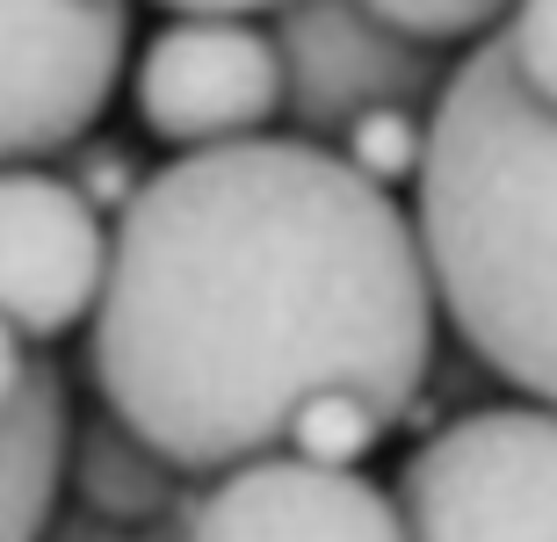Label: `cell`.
<instances>
[{
    "label": "cell",
    "mask_w": 557,
    "mask_h": 542,
    "mask_svg": "<svg viewBox=\"0 0 557 542\" xmlns=\"http://www.w3.org/2000/svg\"><path fill=\"white\" fill-rule=\"evenodd\" d=\"M413 210L319 138L188 146L116 210L87 369L116 419L210 478L283 449L311 391L406 419L434 369Z\"/></svg>",
    "instance_id": "6da1fadb"
},
{
    "label": "cell",
    "mask_w": 557,
    "mask_h": 542,
    "mask_svg": "<svg viewBox=\"0 0 557 542\" xmlns=\"http://www.w3.org/2000/svg\"><path fill=\"white\" fill-rule=\"evenodd\" d=\"M413 231L434 312L485 376L557 405V109L478 37L428 109Z\"/></svg>",
    "instance_id": "7a4b0ae2"
},
{
    "label": "cell",
    "mask_w": 557,
    "mask_h": 542,
    "mask_svg": "<svg viewBox=\"0 0 557 542\" xmlns=\"http://www.w3.org/2000/svg\"><path fill=\"white\" fill-rule=\"evenodd\" d=\"M406 542H557V405H471L398 463Z\"/></svg>",
    "instance_id": "3957f363"
},
{
    "label": "cell",
    "mask_w": 557,
    "mask_h": 542,
    "mask_svg": "<svg viewBox=\"0 0 557 542\" xmlns=\"http://www.w3.org/2000/svg\"><path fill=\"white\" fill-rule=\"evenodd\" d=\"M131 59V0H0V167L102 124Z\"/></svg>",
    "instance_id": "277c9868"
},
{
    "label": "cell",
    "mask_w": 557,
    "mask_h": 542,
    "mask_svg": "<svg viewBox=\"0 0 557 542\" xmlns=\"http://www.w3.org/2000/svg\"><path fill=\"white\" fill-rule=\"evenodd\" d=\"M269 37L283 59V116L319 146H333L376 102L434 109L449 80V43L384 22L370 0H283Z\"/></svg>",
    "instance_id": "5b68a950"
},
{
    "label": "cell",
    "mask_w": 557,
    "mask_h": 542,
    "mask_svg": "<svg viewBox=\"0 0 557 542\" xmlns=\"http://www.w3.org/2000/svg\"><path fill=\"white\" fill-rule=\"evenodd\" d=\"M138 124L160 146H225L253 138L283 116V59L253 15H174L160 37H145L131 73Z\"/></svg>",
    "instance_id": "8992f818"
},
{
    "label": "cell",
    "mask_w": 557,
    "mask_h": 542,
    "mask_svg": "<svg viewBox=\"0 0 557 542\" xmlns=\"http://www.w3.org/2000/svg\"><path fill=\"white\" fill-rule=\"evenodd\" d=\"M109 268V225L59 167H0V318L22 340L87 326Z\"/></svg>",
    "instance_id": "52a82bcc"
},
{
    "label": "cell",
    "mask_w": 557,
    "mask_h": 542,
    "mask_svg": "<svg viewBox=\"0 0 557 542\" xmlns=\"http://www.w3.org/2000/svg\"><path fill=\"white\" fill-rule=\"evenodd\" d=\"M188 542H406V521L398 500L362 470L269 449L196 484Z\"/></svg>",
    "instance_id": "ba28073f"
},
{
    "label": "cell",
    "mask_w": 557,
    "mask_h": 542,
    "mask_svg": "<svg viewBox=\"0 0 557 542\" xmlns=\"http://www.w3.org/2000/svg\"><path fill=\"white\" fill-rule=\"evenodd\" d=\"M196 484H203L196 470H182L166 449H152V441H145L131 419H116L109 405L87 413L81 427H65L59 492L73 506H87V514H102V521L145 528V521H160L166 506H182Z\"/></svg>",
    "instance_id": "9c48e42d"
},
{
    "label": "cell",
    "mask_w": 557,
    "mask_h": 542,
    "mask_svg": "<svg viewBox=\"0 0 557 542\" xmlns=\"http://www.w3.org/2000/svg\"><path fill=\"white\" fill-rule=\"evenodd\" d=\"M65 427H73L65 376L59 362H37L29 391L0 413V542H37L44 514L59 506Z\"/></svg>",
    "instance_id": "30bf717a"
},
{
    "label": "cell",
    "mask_w": 557,
    "mask_h": 542,
    "mask_svg": "<svg viewBox=\"0 0 557 542\" xmlns=\"http://www.w3.org/2000/svg\"><path fill=\"white\" fill-rule=\"evenodd\" d=\"M392 434V419L376 413L362 391H311L297 413H289L283 449L305 463H326V470H355L376 441Z\"/></svg>",
    "instance_id": "8fae6325"
},
{
    "label": "cell",
    "mask_w": 557,
    "mask_h": 542,
    "mask_svg": "<svg viewBox=\"0 0 557 542\" xmlns=\"http://www.w3.org/2000/svg\"><path fill=\"white\" fill-rule=\"evenodd\" d=\"M333 152H341L355 174H370L376 188L413 181V174H420V152H428V109H413V102H376V109H362V116L333 138Z\"/></svg>",
    "instance_id": "7c38bea8"
},
{
    "label": "cell",
    "mask_w": 557,
    "mask_h": 542,
    "mask_svg": "<svg viewBox=\"0 0 557 542\" xmlns=\"http://www.w3.org/2000/svg\"><path fill=\"white\" fill-rule=\"evenodd\" d=\"M499 43H507V65L521 73V87L557 109V0H515L499 22Z\"/></svg>",
    "instance_id": "4fadbf2b"
},
{
    "label": "cell",
    "mask_w": 557,
    "mask_h": 542,
    "mask_svg": "<svg viewBox=\"0 0 557 542\" xmlns=\"http://www.w3.org/2000/svg\"><path fill=\"white\" fill-rule=\"evenodd\" d=\"M370 8L384 22H398V29L428 37V43H478L507 22L515 0H370Z\"/></svg>",
    "instance_id": "5bb4252c"
},
{
    "label": "cell",
    "mask_w": 557,
    "mask_h": 542,
    "mask_svg": "<svg viewBox=\"0 0 557 542\" xmlns=\"http://www.w3.org/2000/svg\"><path fill=\"white\" fill-rule=\"evenodd\" d=\"M59 174L81 188L95 210H124L131 196H138V181H145L138 160H131L124 146H87V138H73V146H65V167Z\"/></svg>",
    "instance_id": "9a60e30c"
},
{
    "label": "cell",
    "mask_w": 557,
    "mask_h": 542,
    "mask_svg": "<svg viewBox=\"0 0 557 542\" xmlns=\"http://www.w3.org/2000/svg\"><path fill=\"white\" fill-rule=\"evenodd\" d=\"M37 542H138V528H124V521H102V514H87V506H51L44 514V528H37Z\"/></svg>",
    "instance_id": "2e32d148"
},
{
    "label": "cell",
    "mask_w": 557,
    "mask_h": 542,
    "mask_svg": "<svg viewBox=\"0 0 557 542\" xmlns=\"http://www.w3.org/2000/svg\"><path fill=\"white\" fill-rule=\"evenodd\" d=\"M37 340H22L15 326H8V318H0V413H8V405H15L22 391H29V376H37Z\"/></svg>",
    "instance_id": "e0dca14e"
},
{
    "label": "cell",
    "mask_w": 557,
    "mask_h": 542,
    "mask_svg": "<svg viewBox=\"0 0 557 542\" xmlns=\"http://www.w3.org/2000/svg\"><path fill=\"white\" fill-rule=\"evenodd\" d=\"M166 15H275L283 0H152Z\"/></svg>",
    "instance_id": "ac0fdd59"
}]
</instances>
